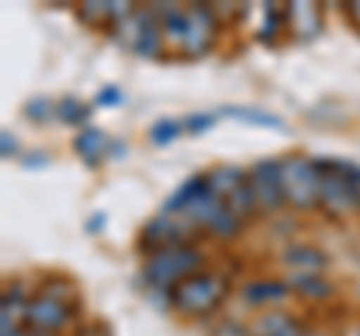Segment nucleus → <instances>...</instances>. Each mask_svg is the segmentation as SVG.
I'll list each match as a JSON object with an SVG mask.
<instances>
[{
  "instance_id": "obj_1",
  "label": "nucleus",
  "mask_w": 360,
  "mask_h": 336,
  "mask_svg": "<svg viewBox=\"0 0 360 336\" xmlns=\"http://www.w3.org/2000/svg\"><path fill=\"white\" fill-rule=\"evenodd\" d=\"M201 252L193 243H180V246H168V250L153 252L144 267V276L153 288H177L184 279L201 273Z\"/></svg>"
},
{
  "instance_id": "obj_2",
  "label": "nucleus",
  "mask_w": 360,
  "mask_h": 336,
  "mask_svg": "<svg viewBox=\"0 0 360 336\" xmlns=\"http://www.w3.org/2000/svg\"><path fill=\"white\" fill-rule=\"evenodd\" d=\"M279 174H283L285 201H291V205H297V207L319 205L321 174H319V168H315V160L285 156V160H279Z\"/></svg>"
},
{
  "instance_id": "obj_3",
  "label": "nucleus",
  "mask_w": 360,
  "mask_h": 336,
  "mask_svg": "<svg viewBox=\"0 0 360 336\" xmlns=\"http://www.w3.org/2000/svg\"><path fill=\"white\" fill-rule=\"evenodd\" d=\"M222 295H225V279H219L217 273H195L172 291V300L186 316H207L222 300Z\"/></svg>"
},
{
  "instance_id": "obj_4",
  "label": "nucleus",
  "mask_w": 360,
  "mask_h": 336,
  "mask_svg": "<svg viewBox=\"0 0 360 336\" xmlns=\"http://www.w3.org/2000/svg\"><path fill=\"white\" fill-rule=\"evenodd\" d=\"M252 189H255V198L264 210H274L279 205H285V193H283V174H279V160H262L252 174Z\"/></svg>"
},
{
  "instance_id": "obj_5",
  "label": "nucleus",
  "mask_w": 360,
  "mask_h": 336,
  "mask_svg": "<svg viewBox=\"0 0 360 336\" xmlns=\"http://www.w3.org/2000/svg\"><path fill=\"white\" fill-rule=\"evenodd\" d=\"M25 312H27V321L39 333H54V330H60L63 324L70 321V306L60 304V300H54V297H49V295H42V297L33 300V304H27Z\"/></svg>"
},
{
  "instance_id": "obj_6",
  "label": "nucleus",
  "mask_w": 360,
  "mask_h": 336,
  "mask_svg": "<svg viewBox=\"0 0 360 336\" xmlns=\"http://www.w3.org/2000/svg\"><path fill=\"white\" fill-rule=\"evenodd\" d=\"M213 33H217V18H213L210 9L205 6H193L186 9V49L193 54H201L210 49Z\"/></svg>"
},
{
  "instance_id": "obj_7",
  "label": "nucleus",
  "mask_w": 360,
  "mask_h": 336,
  "mask_svg": "<svg viewBox=\"0 0 360 336\" xmlns=\"http://www.w3.org/2000/svg\"><path fill=\"white\" fill-rule=\"evenodd\" d=\"M75 150H78V156H82V160L90 168H96L108 156V138H105V132L96 129V127H84L82 132H78V138H75Z\"/></svg>"
},
{
  "instance_id": "obj_8",
  "label": "nucleus",
  "mask_w": 360,
  "mask_h": 336,
  "mask_svg": "<svg viewBox=\"0 0 360 336\" xmlns=\"http://www.w3.org/2000/svg\"><path fill=\"white\" fill-rule=\"evenodd\" d=\"M285 264L295 267V271L307 273V276H321V271L328 267V259L315 250V246H291V250L285 252Z\"/></svg>"
},
{
  "instance_id": "obj_9",
  "label": "nucleus",
  "mask_w": 360,
  "mask_h": 336,
  "mask_svg": "<svg viewBox=\"0 0 360 336\" xmlns=\"http://www.w3.org/2000/svg\"><path fill=\"white\" fill-rule=\"evenodd\" d=\"M210 189V183H207V174H195V177H189V181L184 183L174 193V198H168L165 201V210H189L195 205V201L205 195Z\"/></svg>"
},
{
  "instance_id": "obj_10",
  "label": "nucleus",
  "mask_w": 360,
  "mask_h": 336,
  "mask_svg": "<svg viewBox=\"0 0 360 336\" xmlns=\"http://www.w3.org/2000/svg\"><path fill=\"white\" fill-rule=\"evenodd\" d=\"M288 295V288L283 283H270V279H262V283H250L243 291V297L250 304H270V300H283Z\"/></svg>"
},
{
  "instance_id": "obj_11",
  "label": "nucleus",
  "mask_w": 360,
  "mask_h": 336,
  "mask_svg": "<svg viewBox=\"0 0 360 336\" xmlns=\"http://www.w3.org/2000/svg\"><path fill=\"white\" fill-rule=\"evenodd\" d=\"M58 117L63 123H72V127H84L87 117H90V108L84 103H78L75 96H63L58 103Z\"/></svg>"
},
{
  "instance_id": "obj_12",
  "label": "nucleus",
  "mask_w": 360,
  "mask_h": 336,
  "mask_svg": "<svg viewBox=\"0 0 360 336\" xmlns=\"http://www.w3.org/2000/svg\"><path fill=\"white\" fill-rule=\"evenodd\" d=\"M222 115H225V117L250 120V123H255V127H270V129H279V127H283V120L274 117V115H267V111H252V108H225Z\"/></svg>"
},
{
  "instance_id": "obj_13",
  "label": "nucleus",
  "mask_w": 360,
  "mask_h": 336,
  "mask_svg": "<svg viewBox=\"0 0 360 336\" xmlns=\"http://www.w3.org/2000/svg\"><path fill=\"white\" fill-rule=\"evenodd\" d=\"M262 330H264L262 336H303V330L288 316H283V312H279V316L264 318L262 321Z\"/></svg>"
},
{
  "instance_id": "obj_14",
  "label": "nucleus",
  "mask_w": 360,
  "mask_h": 336,
  "mask_svg": "<svg viewBox=\"0 0 360 336\" xmlns=\"http://www.w3.org/2000/svg\"><path fill=\"white\" fill-rule=\"evenodd\" d=\"M295 288H303L307 297H328L330 295V285L321 283V276H307V273L295 276Z\"/></svg>"
},
{
  "instance_id": "obj_15",
  "label": "nucleus",
  "mask_w": 360,
  "mask_h": 336,
  "mask_svg": "<svg viewBox=\"0 0 360 336\" xmlns=\"http://www.w3.org/2000/svg\"><path fill=\"white\" fill-rule=\"evenodd\" d=\"M180 132H184V123L180 120H160L156 127L150 129V138L156 141V144H168V141H174Z\"/></svg>"
},
{
  "instance_id": "obj_16",
  "label": "nucleus",
  "mask_w": 360,
  "mask_h": 336,
  "mask_svg": "<svg viewBox=\"0 0 360 336\" xmlns=\"http://www.w3.org/2000/svg\"><path fill=\"white\" fill-rule=\"evenodd\" d=\"M25 115L27 117H33V120H49L51 115H58V105H51V99H45V96H39V99H30V103L25 105Z\"/></svg>"
},
{
  "instance_id": "obj_17",
  "label": "nucleus",
  "mask_w": 360,
  "mask_h": 336,
  "mask_svg": "<svg viewBox=\"0 0 360 336\" xmlns=\"http://www.w3.org/2000/svg\"><path fill=\"white\" fill-rule=\"evenodd\" d=\"M210 127H213L210 115H193V117L184 120V129H189V132H201V129H210Z\"/></svg>"
},
{
  "instance_id": "obj_18",
  "label": "nucleus",
  "mask_w": 360,
  "mask_h": 336,
  "mask_svg": "<svg viewBox=\"0 0 360 336\" xmlns=\"http://www.w3.org/2000/svg\"><path fill=\"white\" fill-rule=\"evenodd\" d=\"M120 99H123L120 87H103V91H99V96H96V103H99V105H120Z\"/></svg>"
},
{
  "instance_id": "obj_19",
  "label": "nucleus",
  "mask_w": 360,
  "mask_h": 336,
  "mask_svg": "<svg viewBox=\"0 0 360 336\" xmlns=\"http://www.w3.org/2000/svg\"><path fill=\"white\" fill-rule=\"evenodd\" d=\"M9 153H15V138L9 136V132H4V156H9Z\"/></svg>"
},
{
  "instance_id": "obj_20",
  "label": "nucleus",
  "mask_w": 360,
  "mask_h": 336,
  "mask_svg": "<svg viewBox=\"0 0 360 336\" xmlns=\"http://www.w3.org/2000/svg\"><path fill=\"white\" fill-rule=\"evenodd\" d=\"M103 219H105L103 214H96L94 219H90V226H87V228H90V231H99V228H103Z\"/></svg>"
},
{
  "instance_id": "obj_21",
  "label": "nucleus",
  "mask_w": 360,
  "mask_h": 336,
  "mask_svg": "<svg viewBox=\"0 0 360 336\" xmlns=\"http://www.w3.org/2000/svg\"><path fill=\"white\" fill-rule=\"evenodd\" d=\"M357 201H360V177H357Z\"/></svg>"
}]
</instances>
